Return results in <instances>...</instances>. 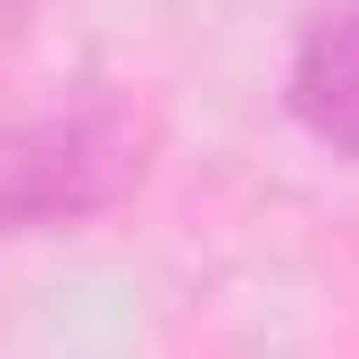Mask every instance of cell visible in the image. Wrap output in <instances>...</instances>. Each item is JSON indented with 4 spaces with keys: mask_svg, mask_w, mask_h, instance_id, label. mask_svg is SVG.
Segmentation results:
<instances>
[{
    "mask_svg": "<svg viewBox=\"0 0 359 359\" xmlns=\"http://www.w3.org/2000/svg\"><path fill=\"white\" fill-rule=\"evenodd\" d=\"M159 168V117L126 84H67L0 117V234L117 217Z\"/></svg>",
    "mask_w": 359,
    "mask_h": 359,
    "instance_id": "obj_1",
    "label": "cell"
},
{
    "mask_svg": "<svg viewBox=\"0 0 359 359\" xmlns=\"http://www.w3.org/2000/svg\"><path fill=\"white\" fill-rule=\"evenodd\" d=\"M284 117L309 151L359 168V0H309L284 50Z\"/></svg>",
    "mask_w": 359,
    "mask_h": 359,
    "instance_id": "obj_2",
    "label": "cell"
}]
</instances>
